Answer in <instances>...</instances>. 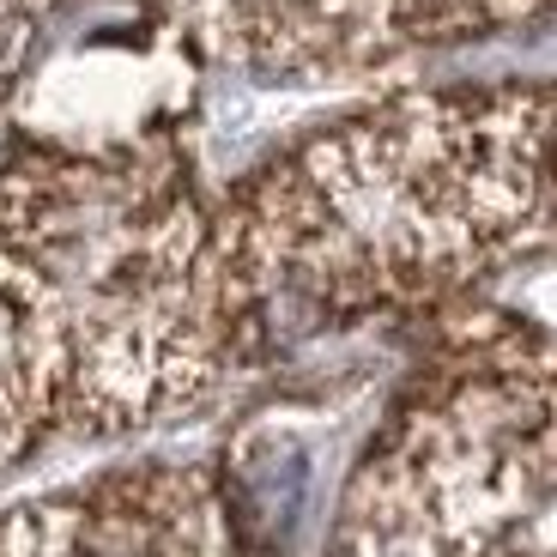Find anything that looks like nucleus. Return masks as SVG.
Instances as JSON below:
<instances>
[{
    "label": "nucleus",
    "instance_id": "obj_2",
    "mask_svg": "<svg viewBox=\"0 0 557 557\" xmlns=\"http://www.w3.org/2000/svg\"><path fill=\"white\" fill-rule=\"evenodd\" d=\"M231 351L212 212L158 152L0 170V400L18 431H127L212 388Z\"/></svg>",
    "mask_w": 557,
    "mask_h": 557
},
{
    "label": "nucleus",
    "instance_id": "obj_4",
    "mask_svg": "<svg viewBox=\"0 0 557 557\" xmlns=\"http://www.w3.org/2000/svg\"><path fill=\"white\" fill-rule=\"evenodd\" d=\"M0 557H255L224 485L200 467H139L0 509Z\"/></svg>",
    "mask_w": 557,
    "mask_h": 557
},
{
    "label": "nucleus",
    "instance_id": "obj_6",
    "mask_svg": "<svg viewBox=\"0 0 557 557\" xmlns=\"http://www.w3.org/2000/svg\"><path fill=\"white\" fill-rule=\"evenodd\" d=\"M304 491H309V455L292 436H249L237 443V467H231V485H224V503H231V521H237L243 545L255 557L278 552L292 540L297 516H304Z\"/></svg>",
    "mask_w": 557,
    "mask_h": 557
},
{
    "label": "nucleus",
    "instance_id": "obj_3",
    "mask_svg": "<svg viewBox=\"0 0 557 557\" xmlns=\"http://www.w3.org/2000/svg\"><path fill=\"white\" fill-rule=\"evenodd\" d=\"M557 485V358L497 346L406 412L351 497L363 557H479Z\"/></svg>",
    "mask_w": 557,
    "mask_h": 557
},
{
    "label": "nucleus",
    "instance_id": "obj_1",
    "mask_svg": "<svg viewBox=\"0 0 557 557\" xmlns=\"http://www.w3.org/2000/svg\"><path fill=\"white\" fill-rule=\"evenodd\" d=\"M557 231V98H400L212 212L231 351L485 273Z\"/></svg>",
    "mask_w": 557,
    "mask_h": 557
},
{
    "label": "nucleus",
    "instance_id": "obj_5",
    "mask_svg": "<svg viewBox=\"0 0 557 557\" xmlns=\"http://www.w3.org/2000/svg\"><path fill=\"white\" fill-rule=\"evenodd\" d=\"M200 49L261 73L370 67L436 37V0H158Z\"/></svg>",
    "mask_w": 557,
    "mask_h": 557
},
{
    "label": "nucleus",
    "instance_id": "obj_8",
    "mask_svg": "<svg viewBox=\"0 0 557 557\" xmlns=\"http://www.w3.org/2000/svg\"><path fill=\"white\" fill-rule=\"evenodd\" d=\"M552 0H436V37L448 30H485V25H516V18L545 13Z\"/></svg>",
    "mask_w": 557,
    "mask_h": 557
},
{
    "label": "nucleus",
    "instance_id": "obj_7",
    "mask_svg": "<svg viewBox=\"0 0 557 557\" xmlns=\"http://www.w3.org/2000/svg\"><path fill=\"white\" fill-rule=\"evenodd\" d=\"M61 13V0H0V98L18 85L25 61L37 55L42 25Z\"/></svg>",
    "mask_w": 557,
    "mask_h": 557
}]
</instances>
